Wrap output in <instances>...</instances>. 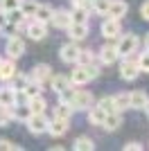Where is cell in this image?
I'll use <instances>...</instances> for the list:
<instances>
[{
    "mask_svg": "<svg viewBox=\"0 0 149 151\" xmlns=\"http://www.w3.org/2000/svg\"><path fill=\"white\" fill-rule=\"evenodd\" d=\"M99 77V68L95 65V63H74V70L70 72V83H72L74 88L77 86H84V83L93 81V79H97Z\"/></svg>",
    "mask_w": 149,
    "mask_h": 151,
    "instance_id": "obj_1",
    "label": "cell"
},
{
    "mask_svg": "<svg viewBox=\"0 0 149 151\" xmlns=\"http://www.w3.org/2000/svg\"><path fill=\"white\" fill-rule=\"evenodd\" d=\"M138 45H140V38L136 36V34H124V36H118V54H120V59L122 57H131L133 52L138 50Z\"/></svg>",
    "mask_w": 149,
    "mask_h": 151,
    "instance_id": "obj_2",
    "label": "cell"
},
{
    "mask_svg": "<svg viewBox=\"0 0 149 151\" xmlns=\"http://www.w3.org/2000/svg\"><path fill=\"white\" fill-rule=\"evenodd\" d=\"M48 117H45V113H32L27 120H25V124H27V129H30V133H34V135H41V133H48Z\"/></svg>",
    "mask_w": 149,
    "mask_h": 151,
    "instance_id": "obj_3",
    "label": "cell"
},
{
    "mask_svg": "<svg viewBox=\"0 0 149 151\" xmlns=\"http://www.w3.org/2000/svg\"><path fill=\"white\" fill-rule=\"evenodd\" d=\"M140 75V68H138V61L131 57H122V63H120V77L124 81H133Z\"/></svg>",
    "mask_w": 149,
    "mask_h": 151,
    "instance_id": "obj_4",
    "label": "cell"
},
{
    "mask_svg": "<svg viewBox=\"0 0 149 151\" xmlns=\"http://www.w3.org/2000/svg\"><path fill=\"white\" fill-rule=\"evenodd\" d=\"M59 54H61V61L63 63H77L79 61V45H77V41H70V43L61 45V50H59Z\"/></svg>",
    "mask_w": 149,
    "mask_h": 151,
    "instance_id": "obj_5",
    "label": "cell"
},
{
    "mask_svg": "<svg viewBox=\"0 0 149 151\" xmlns=\"http://www.w3.org/2000/svg\"><path fill=\"white\" fill-rule=\"evenodd\" d=\"M93 104H95V99H93V95L88 93V90H74L72 108H77V111H88Z\"/></svg>",
    "mask_w": 149,
    "mask_h": 151,
    "instance_id": "obj_6",
    "label": "cell"
},
{
    "mask_svg": "<svg viewBox=\"0 0 149 151\" xmlns=\"http://www.w3.org/2000/svg\"><path fill=\"white\" fill-rule=\"evenodd\" d=\"M30 79L43 86V83H48L50 79H52V68H50L48 63H38V65H34V70H32Z\"/></svg>",
    "mask_w": 149,
    "mask_h": 151,
    "instance_id": "obj_7",
    "label": "cell"
},
{
    "mask_svg": "<svg viewBox=\"0 0 149 151\" xmlns=\"http://www.w3.org/2000/svg\"><path fill=\"white\" fill-rule=\"evenodd\" d=\"M120 34H122V25H120V20L108 16V18L102 23V36H104V38H118Z\"/></svg>",
    "mask_w": 149,
    "mask_h": 151,
    "instance_id": "obj_8",
    "label": "cell"
},
{
    "mask_svg": "<svg viewBox=\"0 0 149 151\" xmlns=\"http://www.w3.org/2000/svg\"><path fill=\"white\" fill-rule=\"evenodd\" d=\"M27 36L30 38H34V41H43L45 36H48V23H41V20H32L30 25H27Z\"/></svg>",
    "mask_w": 149,
    "mask_h": 151,
    "instance_id": "obj_9",
    "label": "cell"
},
{
    "mask_svg": "<svg viewBox=\"0 0 149 151\" xmlns=\"http://www.w3.org/2000/svg\"><path fill=\"white\" fill-rule=\"evenodd\" d=\"M7 54H9V59H18L25 54V41L20 36H9V41H7Z\"/></svg>",
    "mask_w": 149,
    "mask_h": 151,
    "instance_id": "obj_10",
    "label": "cell"
},
{
    "mask_svg": "<svg viewBox=\"0 0 149 151\" xmlns=\"http://www.w3.org/2000/svg\"><path fill=\"white\" fill-rule=\"evenodd\" d=\"M147 104H149V95L145 93V90H133V93H129V108L145 111Z\"/></svg>",
    "mask_w": 149,
    "mask_h": 151,
    "instance_id": "obj_11",
    "label": "cell"
},
{
    "mask_svg": "<svg viewBox=\"0 0 149 151\" xmlns=\"http://www.w3.org/2000/svg\"><path fill=\"white\" fill-rule=\"evenodd\" d=\"M66 32H68V36L72 38V41L79 43V41H84V38L88 36V23H70Z\"/></svg>",
    "mask_w": 149,
    "mask_h": 151,
    "instance_id": "obj_12",
    "label": "cell"
},
{
    "mask_svg": "<svg viewBox=\"0 0 149 151\" xmlns=\"http://www.w3.org/2000/svg\"><path fill=\"white\" fill-rule=\"evenodd\" d=\"M48 133L54 135V138H61L68 133V120H61V117H54V120L48 122Z\"/></svg>",
    "mask_w": 149,
    "mask_h": 151,
    "instance_id": "obj_13",
    "label": "cell"
},
{
    "mask_svg": "<svg viewBox=\"0 0 149 151\" xmlns=\"http://www.w3.org/2000/svg\"><path fill=\"white\" fill-rule=\"evenodd\" d=\"M118 59H120V54H118V47H115V45H104V47L99 50V61L104 63V65H113Z\"/></svg>",
    "mask_w": 149,
    "mask_h": 151,
    "instance_id": "obj_14",
    "label": "cell"
},
{
    "mask_svg": "<svg viewBox=\"0 0 149 151\" xmlns=\"http://www.w3.org/2000/svg\"><path fill=\"white\" fill-rule=\"evenodd\" d=\"M50 23H52L56 29H68V25L72 23V16H70V12H63V9H59V12L52 14V20H50Z\"/></svg>",
    "mask_w": 149,
    "mask_h": 151,
    "instance_id": "obj_15",
    "label": "cell"
},
{
    "mask_svg": "<svg viewBox=\"0 0 149 151\" xmlns=\"http://www.w3.org/2000/svg\"><path fill=\"white\" fill-rule=\"evenodd\" d=\"M127 12H129V5H127L124 0H111V7H108V16H111V18L122 20L124 16H127Z\"/></svg>",
    "mask_w": 149,
    "mask_h": 151,
    "instance_id": "obj_16",
    "label": "cell"
},
{
    "mask_svg": "<svg viewBox=\"0 0 149 151\" xmlns=\"http://www.w3.org/2000/svg\"><path fill=\"white\" fill-rule=\"evenodd\" d=\"M18 70H16V63H14V59H2V63H0V79L2 81H12L14 75H16Z\"/></svg>",
    "mask_w": 149,
    "mask_h": 151,
    "instance_id": "obj_17",
    "label": "cell"
},
{
    "mask_svg": "<svg viewBox=\"0 0 149 151\" xmlns=\"http://www.w3.org/2000/svg\"><path fill=\"white\" fill-rule=\"evenodd\" d=\"M50 86H52V90H54V93L59 95L61 90L70 88L72 83H70V79H68L66 75H52V79H50Z\"/></svg>",
    "mask_w": 149,
    "mask_h": 151,
    "instance_id": "obj_18",
    "label": "cell"
},
{
    "mask_svg": "<svg viewBox=\"0 0 149 151\" xmlns=\"http://www.w3.org/2000/svg\"><path fill=\"white\" fill-rule=\"evenodd\" d=\"M102 126H104L106 131H118L120 126H122V115H120V113H106Z\"/></svg>",
    "mask_w": 149,
    "mask_h": 151,
    "instance_id": "obj_19",
    "label": "cell"
},
{
    "mask_svg": "<svg viewBox=\"0 0 149 151\" xmlns=\"http://www.w3.org/2000/svg\"><path fill=\"white\" fill-rule=\"evenodd\" d=\"M27 106H30L32 113H45V108H48V101H45L43 95H34L27 99Z\"/></svg>",
    "mask_w": 149,
    "mask_h": 151,
    "instance_id": "obj_20",
    "label": "cell"
},
{
    "mask_svg": "<svg viewBox=\"0 0 149 151\" xmlns=\"http://www.w3.org/2000/svg\"><path fill=\"white\" fill-rule=\"evenodd\" d=\"M16 104V90L12 86H2L0 88V106H14Z\"/></svg>",
    "mask_w": 149,
    "mask_h": 151,
    "instance_id": "obj_21",
    "label": "cell"
},
{
    "mask_svg": "<svg viewBox=\"0 0 149 151\" xmlns=\"http://www.w3.org/2000/svg\"><path fill=\"white\" fill-rule=\"evenodd\" d=\"M104 117H106V113H104V111H102V108L97 106V104H93V106L88 108V122H90V124H95V126H102Z\"/></svg>",
    "mask_w": 149,
    "mask_h": 151,
    "instance_id": "obj_22",
    "label": "cell"
},
{
    "mask_svg": "<svg viewBox=\"0 0 149 151\" xmlns=\"http://www.w3.org/2000/svg\"><path fill=\"white\" fill-rule=\"evenodd\" d=\"M52 14H54V9L50 5H38L36 7V14H34V18L41 20V23H50L52 20Z\"/></svg>",
    "mask_w": 149,
    "mask_h": 151,
    "instance_id": "obj_23",
    "label": "cell"
},
{
    "mask_svg": "<svg viewBox=\"0 0 149 151\" xmlns=\"http://www.w3.org/2000/svg\"><path fill=\"white\" fill-rule=\"evenodd\" d=\"M72 149L74 151H93L95 149V142L90 138H86V135H81V138H74Z\"/></svg>",
    "mask_w": 149,
    "mask_h": 151,
    "instance_id": "obj_24",
    "label": "cell"
},
{
    "mask_svg": "<svg viewBox=\"0 0 149 151\" xmlns=\"http://www.w3.org/2000/svg\"><path fill=\"white\" fill-rule=\"evenodd\" d=\"M12 115H14V120L25 122V120L32 115V111H30V106H27V104H25V106H23V104H14V106H12Z\"/></svg>",
    "mask_w": 149,
    "mask_h": 151,
    "instance_id": "obj_25",
    "label": "cell"
},
{
    "mask_svg": "<svg viewBox=\"0 0 149 151\" xmlns=\"http://www.w3.org/2000/svg\"><path fill=\"white\" fill-rule=\"evenodd\" d=\"M74 108L70 106V104H66V101H59L54 106V117H61V120H70V115H72Z\"/></svg>",
    "mask_w": 149,
    "mask_h": 151,
    "instance_id": "obj_26",
    "label": "cell"
},
{
    "mask_svg": "<svg viewBox=\"0 0 149 151\" xmlns=\"http://www.w3.org/2000/svg\"><path fill=\"white\" fill-rule=\"evenodd\" d=\"M88 14H90V9H86V7H72L70 16H72V23H88Z\"/></svg>",
    "mask_w": 149,
    "mask_h": 151,
    "instance_id": "obj_27",
    "label": "cell"
},
{
    "mask_svg": "<svg viewBox=\"0 0 149 151\" xmlns=\"http://www.w3.org/2000/svg\"><path fill=\"white\" fill-rule=\"evenodd\" d=\"M7 20H9V23H14V25H23L25 20H27V16L23 14V9H20V7H16V9H12V12H7Z\"/></svg>",
    "mask_w": 149,
    "mask_h": 151,
    "instance_id": "obj_28",
    "label": "cell"
},
{
    "mask_svg": "<svg viewBox=\"0 0 149 151\" xmlns=\"http://www.w3.org/2000/svg\"><path fill=\"white\" fill-rule=\"evenodd\" d=\"M36 7H38L36 0H20V9H23V14L27 16V18H34V14H36Z\"/></svg>",
    "mask_w": 149,
    "mask_h": 151,
    "instance_id": "obj_29",
    "label": "cell"
},
{
    "mask_svg": "<svg viewBox=\"0 0 149 151\" xmlns=\"http://www.w3.org/2000/svg\"><path fill=\"white\" fill-rule=\"evenodd\" d=\"M108 7H111V0H93V12L97 16H108Z\"/></svg>",
    "mask_w": 149,
    "mask_h": 151,
    "instance_id": "obj_30",
    "label": "cell"
},
{
    "mask_svg": "<svg viewBox=\"0 0 149 151\" xmlns=\"http://www.w3.org/2000/svg\"><path fill=\"white\" fill-rule=\"evenodd\" d=\"M97 106L104 111V113H120L118 108H115V101H113V97H102V99L97 101Z\"/></svg>",
    "mask_w": 149,
    "mask_h": 151,
    "instance_id": "obj_31",
    "label": "cell"
},
{
    "mask_svg": "<svg viewBox=\"0 0 149 151\" xmlns=\"http://www.w3.org/2000/svg\"><path fill=\"white\" fill-rule=\"evenodd\" d=\"M113 101H115V108H118L120 113H122V111H127V108H129V93L115 95V97H113Z\"/></svg>",
    "mask_w": 149,
    "mask_h": 151,
    "instance_id": "obj_32",
    "label": "cell"
},
{
    "mask_svg": "<svg viewBox=\"0 0 149 151\" xmlns=\"http://www.w3.org/2000/svg\"><path fill=\"white\" fill-rule=\"evenodd\" d=\"M23 95L30 99V97H34V95H41V83H36V81H32L30 79V83L23 88Z\"/></svg>",
    "mask_w": 149,
    "mask_h": 151,
    "instance_id": "obj_33",
    "label": "cell"
},
{
    "mask_svg": "<svg viewBox=\"0 0 149 151\" xmlns=\"http://www.w3.org/2000/svg\"><path fill=\"white\" fill-rule=\"evenodd\" d=\"M27 83H30V77H25V75H14V79H12V88H14V90H23Z\"/></svg>",
    "mask_w": 149,
    "mask_h": 151,
    "instance_id": "obj_34",
    "label": "cell"
},
{
    "mask_svg": "<svg viewBox=\"0 0 149 151\" xmlns=\"http://www.w3.org/2000/svg\"><path fill=\"white\" fill-rule=\"evenodd\" d=\"M14 120L12 115V106H0V126H7Z\"/></svg>",
    "mask_w": 149,
    "mask_h": 151,
    "instance_id": "obj_35",
    "label": "cell"
},
{
    "mask_svg": "<svg viewBox=\"0 0 149 151\" xmlns=\"http://www.w3.org/2000/svg\"><path fill=\"white\" fill-rule=\"evenodd\" d=\"M138 68H140V72H149V50H145L142 54H138Z\"/></svg>",
    "mask_w": 149,
    "mask_h": 151,
    "instance_id": "obj_36",
    "label": "cell"
},
{
    "mask_svg": "<svg viewBox=\"0 0 149 151\" xmlns=\"http://www.w3.org/2000/svg\"><path fill=\"white\" fill-rule=\"evenodd\" d=\"M16 7H20V0H0V9L2 12H12Z\"/></svg>",
    "mask_w": 149,
    "mask_h": 151,
    "instance_id": "obj_37",
    "label": "cell"
},
{
    "mask_svg": "<svg viewBox=\"0 0 149 151\" xmlns=\"http://www.w3.org/2000/svg\"><path fill=\"white\" fill-rule=\"evenodd\" d=\"M77 63H95V54L90 50H81L79 61H77Z\"/></svg>",
    "mask_w": 149,
    "mask_h": 151,
    "instance_id": "obj_38",
    "label": "cell"
},
{
    "mask_svg": "<svg viewBox=\"0 0 149 151\" xmlns=\"http://www.w3.org/2000/svg\"><path fill=\"white\" fill-rule=\"evenodd\" d=\"M0 151H20V147L9 142V140H0Z\"/></svg>",
    "mask_w": 149,
    "mask_h": 151,
    "instance_id": "obj_39",
    "label": "cell"
},
{
    "mask_svg": "<svg viewBox=\"0 0 149 151\" xmlns=\"http://www.w3.org/2000/svg\"><path fill=\"white\" fill-rule=\"evenodd\" d=\"M140 16H142L145 20H149V0H145L142 5H140Z\"/></svg>",
    "mask_w": 149,
    "mask_h": 151,
    "instance_id": "obj_40",
    "label": "cell"
},
{
    "mask_svg": "<svg viewBox=\"0 0 149 151\" xmlns=\"http://www.w3.org/2000/svg\"><path fill=\"white\" fill-rule=\"evenodd\" d=\"M140 149H142L140 142H127V145H124V151H140Z\"/></svg>",
    "mask_w": 149,
    "mask_h": 151,
    "instance_id": "obj_41",
    "label": "cell"
},
{
    "mask_svg": "<svg viewBox=\"0 0 149 151\" xmlns=\"http://www.w3.org/2000/svg\"><path fill=\"white\" fill-rule=\"evenodd\" d=\"M7 25V12H2L0 9V32H2V27Z\"/></svg>",
    "mask_w": 149,
    "mask_h": 151,
    "instance_id": "obj_42",
    "label": "cell"
},
{
    "mask_svg": "<svg viewBox=\"0 0 149 151\" xmlns=\"http://www.w3.org/2000/svg\"><path fill=\"white\" fill-rule=\"evenodd\" d=\"M145 47H147V50H149V34H147V36H145Z\"/></svg>",
    "mask_w": 149,
    "mask_h": 151,
    "instance_id": "obj_43",
    "label": "cell"
},
{
    "mask_svg": "<svg viewBox=\"0 0 149 151\" xmlns=\"http://www.w3.org/2000/svg\"><path fill=\"white\" fill-rule=\"evenodd\" d=\"M145 111H147V113H149V104H147V106H145Z\"/></svg>",
    "mask_w": 149,
    "mask_h": 151,
    "instance_id": "obj_44",
    "label": "cell"
},
{
    "mask_svg": "<svg viewBox=\"0 0 149 151\" xmlns=\"http://www.w3.org/2000/svg\"><path fill=\"white\" fill-rule=\"evenodd\" d=\"M0 63H2V59H0Z\"/></svg>",
    "mask_w": 149,
    "mask_h": 151,
    "instance_id": "obj_45",
    "label": "cell"
}]
</instances>
